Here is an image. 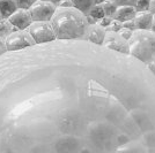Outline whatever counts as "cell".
Returning a JSON list of instances; mask_svg holds the SVG:
<instances>
[{
	"instance_id": "cell-1",
	"label": "cell",
	"mask_w": 155,
	"mask_h": 153,
	"mask_svg": "<svg viewBox=\"0 0 155 153\" xmlns=\"http://www.w3.org/2000/svg\"><path fill=\"white\" fill-rule=\"evenodd\" d=\"M50 23L54 30L57 40L86 39L89 27L86 15L74 7H57Z\"/></svg>"
},
{
	"instance_id": "cell-2",
	"label": "cell",
	"mask_w": 155,
	"mask_h": 153,
	"mask_svg": "<svg viewBox=\"0 0 155 153\" xmlns=\"http://www.w3.org/2000/svg\"><path fill=\"white\" fill-rule=\"evenodd\" d=\"M130 54L148 64L155 60V33L152 30H134L129 39Z\"/></svg>"
},
{
	"instance_id": "cell-3",
	"label": "cell",
	"mask_w": 155,
	"mask_h": 153,
	"mask_svg": "<svg viewBox=\"0 0 155 153\" xmlns=\"http://www.w3.org/2000/svg\"><path fill=\"white\" fill-rule=\"evenodd\" d=\"M27 30L36 45L48 44L57 40L54 30L50 22H32Z\"/></svg>"
},
{
	"instance_id": "cell-4",
	"label": "cell",
	"mask_w": 155,
	"mask_h": 153,
	"mask_svg": "<svg viewBox=\"0 0 155 153\" xmlns=\"http://www.w3.org/2000/svg\"><path fill=\"white\" fill-rule=\"evenodd\" d=\"M5 45L7 52H16L36 44L28 30H15L5 38Z\"/></svg>"
},
{
	"instance_id": "cell-5",
	"label": "cell",
	"mask_w": 155,
	"mask_h": 153,
	"mask_svg": "<svg viewBox=\"0 0 155 153\" xmlns=\"http://www.w3.org/2000/svg\"><path fill=\"white\" fill-rule=\"evenodd\" d=\"M57 6L50 1L37 0L30 8L29 13L31 15L32 22H50L56 12Z\"/></svg>"
},
{
	"instance_id": "cell-6",
	"label": "cell",
	"mask_w": 155,
	"mask_h": 153,
	"mask_svg": "<svg viewBox=\"0 0 155 153\" xmlns=\"http://www.w3.org/2000/svg\"><path fill=\"white\" fill-rule=\"evenodd\" d=\"M102 45L109 47L111 50H115L117 52L124 53V54H130L129 40L123 38L118 32L107 31Z\"/></svg>"
},
{
	"instance_id": "cell-7",
	"label": "cell",
	"mask_w": 155,
	"mask_h": 153,
	"mask_svg": "<svg viewBox=\"0 0 155 153\" xmlns=\"http://www.w3.org/2000/svg\"><path fill=\"white\" fill-rule=\"evenodd\" d=\"M8 21L13 24L15 30H27L28 27L32 23L29 9H22V8H19L15 13L12 14L8 17Z\"/></svg>"
},
{
	"instance_id": "cell-8",
	"label": "cell",
	"mask_w": 155,
	"mask_h": 153,
	"mask_svg": "<svg viewBox=\"0 0 155 153\" xmlns=\"http://www.w3.org/2000/svg\"><path fill=\"white\" fill-rule=\"evenodd\" d=\"M105 33H107L105 28L101 27L98 23H95V24H91V26L88 27L86 39H88L89 42L94 43V44L102 45L104 37H105Z\"/></svg>"
},
{
	"instance_id": "cell-9",
	"label": "cell",
	"mask_w": 155,
	"mask_h": 153,
	"mask_svg": "<svg viewBox=\"0 0 155 153\" xmlns=\"http://www.w3.org/2000/svg\"><path fill=\"white\" fill-rule=\"evenodd\" d=\"M154 15L147 12H138L133 19L136 30H150L153 24Z\"/></svg>"
},
{
	"instance_id": "cell-10",
	"label": "cell",
	"mask_w": 155,
	"mask_h": 153,
	"mask_svg": "<svg viewBox=\"0 0 155 153\" xmlns=\"http://www.w3.org/2000/svg\"><path fill=\"white\" fill-rule=\"evenodd\" d=\"M137 14V11L134 7L132 6H122L117 7V11L115 15H114V20L119 21V22H126V21H131L134 19Z\"/></svg>"
},
{
	"instance_id": "cell-11",
	"label": "cell",
	"mask_w": 155,
	"mask_h": 153,
	"mask_svg": "<svg viewBox=\"0 0 155 153\" xmlns=\"http://www.w3.org/2000/svg\"><path fill=\"white\" fill-rule=\"evenodd\" d=\"M19 9L15 0H0V14L2 19H8Z\"/></svg>"
},
{
	"instance_id": "cell-12",
	"label": "cell",
	"mask_w": 155,
	"mask_h": 153,
	"mask_svg": "<svg viewBox=\"0 0 155 153\" xmlns=\"http://www.w3.org/2000/svg\"><path fill=\"white\" fill-rule=\"evenodd\" d=\"M70 1L72 2V6L86 16L89 14L91 8L95 6V0H70Z\"/></svg>"
},
{
	"instance_id": "cell-13",
	"label": "cell",
	"mask_w": 155,
	"mask_h": 153,
	"mask_svg": "<svg viewBox=\"0 0 155 153\" xmlns=\"http://www.w3.org/2000/svg\"><path fill=\"white\" fill-rule=\"evenodd\" d=\"M116 153H147V151L143 147V145L136 143V142H131V143H126L122 147H119L116 151Z\"/></svg>"
},
{
	"instance_id": "cell-14",
	"label": "cell",
	"mask_w": 155,
	"mask_h": 153,
	"mask_svg": "<svg viewBox=\"0 0 155 153\" xmlns=\"http://www.w3.org/2000/svg\"><path fill=\"white\" fill-rule=\"evenodd\" d=\"M14 31H15V28L8 21V19H2L0 21V37L1 38L5 39L7 36H9Z\"/></svg>"
},
{
	"instance_id": "cell-15",
	"label": "cell",
	"mask_w": 155,
	"mask_h": 153,
	"mask_svg": "<svg viewBox=\"0 0 155 153\" xmlns=\"http://www.w3.org/2000/svg\"><path fill=\"white\" fill-rule=\"evenodd\" d=\"M102 8H103L104 16L105 17H110V19H114V15L117 11V6L114 4L112 0H105L102 4H100Z\"/></svg>"
},
{
	"instance_id": "cell-16",
	"label": "cell",
	"mask_w": 155,
	"mask_h": 153,
	"mask_svg": "<svg viewBox=\"0 0 155 153\" xmlns=\"http://www.w3.org/2000/svg\"><path fill=\"white\" fill-rule=\"evenodd\" d=\"M88 16H91L93 19L95 20V21H100L101 19H103L104 17V12H103V8L101 5H95V6L93 7L91 9V12L88 14Z\"/></svg>"
},
{
	"instance_id": "cell-17",
	"label": "cell",
	"mask_w": 155,
	"mask_h": 153,
	"mask_svg": "<svg viewBox=\"0 0 155 153\" xmlns=\"http://www.w3.org/2000/svg\"><path fill=\"white\" fill-rule=\"evenodd\" d=\"M149 4H150V0H137L136 6H134L137 13L138 12H147L149 9Z\"/></svg>"
},
{
	"instance_id": "cell-18",
	"label": "cell",
	"mask_w": 155,
	"mask_h": 153,
	"mask_svg": "<svg viewBox=\"0 0 155 153\" xmlns=\"http://www.w3.org/2000/svg\"><path fill=\"white\" fill-rule=\"evenodd\" d=\"M36 1H37V0H15L18 7H19V8H22V9H29Z\"/></svg>"
},
{
	"instance_id": "cell-19",
	"label": "cell",
	"mask_w": 155,
	"mask_h": 153,
	"mask_svg": "<svg viewBox=\"0 0 155 153\" xmlns=\"http://www.w3.org/2000/svg\"><path fill=\"white\" fill-rule=\"evenodd\" d=\"M122 28H123V23H122V22L116 21V20H112V22L110 23V26L108 27V28H105V30H107V31L118 32Z\"/></svg>"
},
{
	"instance_id": "cell-20",
	"label": "cell",
	"mask_w": 155,
	"mask_h": 153,
	"mask_svg": "<svg viewBox=\"0 0 155 153\" xmlns=\"http://www.w3.org/2000/svg\"><path fill=\"white\" fill-rule=\"evenodd\" d=\"M114 4L116 5L117 7H122V6H136L137 0H112Z\"/></svg>"
},
{
	"instance_id": "cell-21",
	"label": "cell",
	"mask_w": 155,
	"mask_h": 153,
	"mask_svg": "<svg viewBox=\"0 0 155 153\" xmlns=\"http://www.w3.org/2000/svg\"><path fill=\"white\" fill-rule=\"evenodd\" d=\"M118 33H119L123 38H125L126 40H129V39L131 38V36H132L133 31H132V30H130V29H126V28H122V29L118 31Z\"/></svg>"
},
{
	"instance_id": "cell-22",
	"label": "cell",
	"mask_w": 155,
	"mask_h": 153,
	"mask_svg": "<svg viewBox=\"0 0 155 153\" xmlns=\"http://www.w3.org/2000/svg\"><path fill=\"white\" fill-rule=\"evenodd\" d=\"M112 20L114 19H110V17H105L104 16L103 19H101L100 21H97L96 23H98L101 27H103V28H108V27L110 26V23L112 22Z\"/></svg>"
},
{
	"instance_id": "cell-23",
	"label": "cell",
	"mask_w": 155,
	"mask_h": 153,
	"mask_svg": "<svg viewBox=\"0 0 155 153\" xmlns=\"http://www.w3.org/2000/svg\"><path fill=\"white\" fill-rule=\"evenodd\" d=\"M123 28H126V29H130V30L134 31V30H136V27H134V22H133V20H131V21H126V22H123Z\"/></svg>"
},
{
	"instance_id": "cell-24",
	"label": "cell",
	"mask_w": 155,
	"mask_h": 153,
	"mask_svg": "<svg viewBox=\"0 0 155 153\" xmlns=\"http://www.w3.org/2000/svg\"><path fill=\"white\" fill-rule=\"evenodd\" d=\"M6 52L7 50H6V45H5V39L0 37V57H2Z\"/></svg>"
},
{
	"instance_id": "cell-25",
	"label": "cell",
	"mask_w": 155,
	"mask_h": 153,
	"mask_svg": "<svg viewBox=\"0 0 155 153\" xmlns=\"http://www.w3.org/2000/svg\"><path fill=\"white\" fill-rule=\"evenodd\" d=\"M57 7H73V6H72V2L70 0H61L60 4Z\"/></svg>"
},
{
	"instance_id": "cell-26",
	"label": "cell",
	"mask_w": 155,
	"mask_h": 153,
	"mask_svg": "<svg viewBox=\"0 0 155 153\" xmlns=\"http://www.w3.org/2000/svg\"><path fill=\"white\" fill-rule=\"evenodd\" d=\"M148 12H149V13H152L153 15H155V0H150Z\"/></svg>"
},
{
	"instance_id": "cell-27",
	"label": "cell",
	"mask_w": 155,
	"mask_h": 153,
	"mask_svg": "<svg viewBox=\"0 0 155 153\" xmlns=\"http://www.w3.org/2000/svg\"><path fill=\"white\" fill-rule=\"evenodd\" d=\"M147 66H148L149 69L152 70V73H153V74L155 75V60H154V61H152V62H149Z\"/></svg>"
},
{
	"instance_id": "cell-28",
	"label": "cell",
	"mask_w": 155,
	"mask_h": 153,
	"mask_svg": "<svg viewBox=\"0 0 155 153\" xmlns=\"http://www.w3.org/2000/svg\"><path fill=\"white\" fill-rule=\"evenodd\" d=\"M60 1H61V0H50V2H52V4L56 5V6H58L59 4H60Z\"/></svg>"
},
{
	"instance_id": "cell-29",
	"label": "cell",
	"mask_w": 155,
	"mask_h": 153,
	"mask_svg": "<svg viewBox=\"0 0 155 153\" xmlns=\"http://www.w3.org/2000/svg\"><path fill=\"white\" fill-rule=\"evenodd\" d=\"M150 30L155 33V15H154V19H153V24H152V29Z\"/></svg>"
},
{
	"instance_id": "cell-30",
	"label": "cell",
	"mask_w": 155,
	"mask_h": 153,
	"mask_svg": "<svg viewBox=\"0 0 155 153\" xmlns=\"http://www.w3.org/2000/svg\"><path fill=\"white\" fill-rule=\"evenodd\" d=\"M103 1H105V0H95V5H100V4H102Z\"/></svg>"
},
{
	"instance_id": "cell-31",
	"label": "cell",
	"mask_w": 155,
	"mask_h": 153,
	"mask_svg": "<svg viewBox=\"0 0 155 153\" xmlns=\"http://www.w3.org/2000/svg\"><path fill=\"white\" fill-rule=\"evenodd\" d=\"M1 20H2V16H1V14H0V21H1Z\"/></svg>"
},
{
	"instance_id": "cell-32",
	"label": "cell",
	"mask_w": 155,
	"mask_h": 153,
	"mask_svg": "<svg viewBox=\"0 0 155 153\" xmlns=\"http://www.w3.org/2000/svg\"><path fill=\"white\" fill-rule=\"evenodd\" d=\"M42 1H50V0H42Z\"/></svg>"
}]
</instances>
